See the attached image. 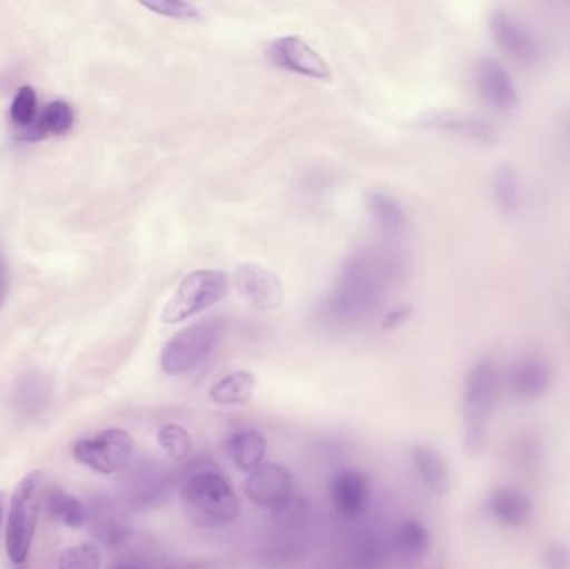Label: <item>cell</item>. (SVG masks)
Here are the masks:
<instances>
[{
	"label": "cell",
	"mask_w": 570,
	"mask_h": 569,
	"mask_svg": "<svg viewBox=\"0 0 570 569\" xmlns=\"http://www.w3.org/2000/svg\"><path fill=\"white\" fill-rule=\"evenodd\" d=\"M405 274L401 253L385 246H364L345 259L334 290L318 306V317L337 327L362 326L374 320Z\"/></svg>",
	"instance_id": "1"
},
{
	"label": "cell",
	"mask_w": 570,
	"mask_h": 569,
	"mask_svg": "<svg viewBox=\"0 0 570 569\" xmlns=\"http://www.w3.org/2000/svg\"><path fill=\"white\" fill-rule=\"evenodd\" d=\"M179 497L184 514L194 527L217 530L239 517V498L219 471L194 470L179 484Z\"/></svg>",
	"instance_id": "2"
},
{
	"label": "cell",
	"mask_w": 570,
	"mask_h": 569,
	"mask_svg": "<svg viewBox=\"0 0 570 569\" xmlns=\"http://www.w3.org/2000/svg\"><path fill=\"white\" fill-rule=\"evenodd\" d=\"M176 488V473L167 464L140 458L122 471L119 500L127 510L146 513L169 503Z\"/></svg>",
	"instance_id": "3"
},
{
	"label": "cell",
	"mask_w": 570,
	"mask_h": 569,
	"mask_svg": "<svg viewBox=\"0 0 570 569\" xmlns=\"http://www.w3.org/2000/svg\"><path fill=\"white\" fill-rule=\"evenodd\" d=\"M42 500V473L30 471L13 488L6 527L7 555L13 565H23L29 558L39 520Z\"/></svg>",
	"instance_id": "4"
},
{
	"label": "cell",
	"mask_w": 570,
	"mask_h": 569,
	"mask_svg": "<svg viewBox=\"0 0 570 569\" xmlns=\"http://www.w3.org/2000/svg\"><path fill=\"white\" fill-rule=\"evenodd\" d=\"M223 324L216 320L199 321L177 333L164 347L160 367L167 376H186L206 363L219 346Z\"/></svg>",
	"instance_id": "5"
},
{
	"label": "cell",
	"mask_w": 570,
	"mask_h": 569,
	"mask_svg": "<svg viewBox=\"0 0 570 569\" xmlns=\"http://www.w3.org/2000/svg\"><path fill=\"white\" fill-rule=\"evenodd\" d=\"M229 279L223 271L199 269L180 281L163 311L166 324H177L209 310L226 296Z\"/></svg>",
	"instance_id": "6"
},
{
	"label": "cell",
	"mask_w": 570,
	"mask_h": 569,
	"mask_svg": "<svg viewBox=\"0 0 570 569\" xmlns=\"http://www.w3.org/2000/svg\"><path fill=\"white\" fill-rule=\"evenodd\" d=\"M132 438L120 428L99 431L76 441L72 447L73 460L99 474L122 473L132 461Z\"/></svg>",
	"instance_id": "7"
},
{
	"label": "cell",
	"mask_w": 570,
	"mask_h": 569,
	"mask_svg": "<svg viewBox=\"0 0 570 569\" xmlns=\"http://www.w3.org/2000/svg\"><path fill=\"white\" fill-rule=\"evenodd\" d=\"M244 493L256 507L279 513L294 501V477L283 464H263L247 474Z\"/></svg>",
	"instance_id": "8"
},
{
	"label": "cell",
	"mask_w": 570,
	"mask_h": 569,
	"mask_svg": "<svg viewBox=\"0 0 570 569\" xmlns=\"http://www.w3.org/2000/svg\"><path fill=\"white\" fill-rule=\"evenodd\" d=\"M92 537L107 548H119L129 541L132 534L129 510L120 500L109 494H96L87 504Z\"/></svg>",
	"instance_id": "9"
},
{
	"label": "cell",
	"mask_w": 570,
	"mask_h": 569,
	"mask_svg": "<svg viewBox=\"0 0 570 569\" xmlns=\"http://www.w3.org/2000/svg\"><path fill=\"white\" fill-rule=\"evenodd\" d=\"M489 29L499 50L514 62L534 66L541 59V46L538 39L532 36L528 27L522 26L521 20L505 10H494L491 13Z\"/></svg>",
	"instance_id": "10"
},
{
	"label": "cell",
	"mask_w": 570,
	"mask_h": 569,
	"mask_svg": "<svg viewBox=\"0 0 570 569\" xmlns=\"http://www.w3.org/2000/svg\"><path fill=\"white\" fill-rule=\"evenodd\" d=\"M269 57L281 69L308 79H331V69L321 53L305 42L302 37L284 36L274 39L269 46Z\"/></svg>",
	"instance_id": "11"
},
{
	"label": "cell",
	"mask_w": 570,
	"mask_h": 569,
	"mask_svg": "<svg viewBox=\"0 0 570 569\" xmlns=\"http://www.w3.org/2000/svg\"><path fill=\"white\" fill-rule=\"evenodd\" d=\"M331 503L338 518L355 521L364 517L371 504V483L365 473L352 468L337 471L328 484Z\"/></svg>",
	"instance_id": "12"
},
{
	"label": "cell",
	"mask_w": 570,
	"mask_h": 569,
	"mask_svg": "<svg viewBox=\"0 0 570 569\" xmlns=\"http://www.w3.org/2000/svg\"><path fill=\"white\" fill-rule=\"evenodd\" d=\"M240 296L259 311H274L283 304L284 290L279 277L259 264H240L234 273Z\"/></svg>",
	"instance_id": "13"
},
{
	"label": "cell",
	"mask_w": 570,
	"mask_h": 569,
	"mask_svg": "<svg viewBox=\"0 0 570 569\" xmlns=\"http://www.w3.org/2000/svg\"><path fill=\"white\" fill-rule=\"evenodd\" d=\"M475 82L482 99L501 112L514 110L519 104V90L514 77L495 57H482L475 67Z\"/></svg>",
	"instance_id": "14"
},
{
	"label": "cell",
	"mask_w": 570,
	"mask_h": 569,
	"mask_svg": "<svg viewBox=\"0 0 570 569\" xmlns=\"http://www.w3.org/2000/svg\"><path fill=\"white\" fill-rule=\"evenodd\" d=\"M391 550L395 560L404 565H415L424 560L431 550V533L428 527L415 518L399 521L392 531Z\"/></svg>",
	"instance_id": "15"
},
{
	"label": "cell",
	"mask_w": 570,
	"mask_h": 569,
	"mask_svg": "<svg viewBox=\"0 0 570 569\" xmlns=\"http://www.w3.org/2000/svg\"><path fill=\"white\" fill-rule=\"evenodd\" d=\"M422 126L429 129L445 130V133L459 134L468 139L482 144L494 143L498 133L494 127L479 116L462 112H434L422 117Z\"/></svg>",
	"instance_id": "16"
},
{
	"label": "cell",
	"mask_w": 570,
	"mask_h": 569,
	"mask_svg": "<svg viewBox=\"0 0 570 569\" xmlns=\"http://www.w3.org/2000/svg\"><path fill=\"white\" fill-rule=\"evenodd\" d=\"M73 116L72 107L62 100L49 104L42 112L37 114L36 120L30 126L17 129V139L26 143H36V140L46 139L47 136H62L72 129Z\"/></svg>",
	"instance_id": "17"
},
{
	"label": "cell",
	"mask_w": 570,
	"mask_h": 569,
	"mask_svg": "<svg viewBox=\"0 0 570 569\" xmlns=\"http://www.w3.org/2000/svg\"><path fill=\"white\" fill-rule=\"evenodd\" d=\"M227 453L237 470L243 473H253L254 470L263 467L266 460L267 440L259 431L246 428L230 434L227 440Z\"/></svg>",
	"instance_id": "18"
},
{
	"label": "cell",
	"mask_w": 570,
	"mask_h": 569,
	"mask_svg": "<svg viewBox=\"0 0 570 569\" xmlns=\"http://www.w3.org/2000/svg\"><path fill=\"white\" fill-rule=\"evenodd\" d=\"M256 384V376L250 371H233L210 386L209 398L217 406H247L253 401Z\"/></svg>",
	"instance_id": "19"
},
{
	"label": "cell",
	"mask_w": 570,
	"mask_h": 569,
	"mask_svg": "<svg viewBox=\"0 0 570 569\" xmlns=\"http://www.w3.org/2000/svg\"><path fill=\"white\" fill-rule=\"evenodd\" d=\"M368 216L382 234L401 236L407 229V216L404 207L385 193L368 194L365 200Z\"/></svg>",
	"instance_id": "20"
},
{
	"label": "cell",
	"mask_w": 570,
	"mask_h": 569,
	"mask_svg": "<svg viewBox=\"0 0 570 569\" xmlns=\"http://www.w3.org/2000/svg\"><path fill=\"white\" fill-rule=\"evenodd\" d=\"M412 464L422 483L435 494H444L451 483L448 463L444 458L429 447H415L412 450Z\"/></svg>",
	"instance_id": "21"
},
{
	"label": "cell",
	"mask_w": 570,
	"mask_h": 569,
	"mask_svg": "<svg viewBox=\"0 0 570 569\" xmlns=\"http://www.w3.org/2000/svg\"><path fill=\"white\" fill-rule=\"evenodd\" d=\"M492 199L504 214L519 213L522 204L521 183L511 164H499L491 174Z\"/></svg>",
	"instance_id": "22"
},
{
	"label": "cell",
	"mask_w": 570,
	"mask_h": 569,
	"mask_svg": "<svg viewBox=\"0 0 570 569\" xmlns=\"http://www.w3.org/2000/svg\"><path fill=\"white\" fill-rule=\"evenodd\" d=\"M47 513L57 523L72 528V530L86 527L89 521V511H87L86 504L60 488H52L47 494Z\"/></svg>",
	"instance_id": "23"
},
{
	"label": "cell",
	"mask_w": 570,
	"mask_h": 569,
	"mask_svg": "<svg viewBox=\"0 0 570 569\" xmlns=\"http://www.w3.org/2000/svg\"><path fill=\"white\" fill-rule=\"evenodd\" d=\"M157 443L173 461H186L194 451V440L189 431L176 423L164 424L157 431Z\"/></svg>",
	"instance_id": "24"
},
{
	"label": "cell",
	"mask_w": 570,
	"mask_h": 569,
	"mask_svg": "<svg viewBox=\"0 0 570 569\" xmlns=\"http://www.w3.org/2000/svg\"><path fill=\"white\" fill-rule=\"evenodd\" d=\"M102 553L94 543H80L67 548L59 558L57 569H100Z\"/></svg>",
	"instance_id": "25"
},
{
	"label": "cell",
	"mask_w": 570,
	"mask_h": 569,
	"mask_svg": "<svg viewBox=\"0 0 570 569\" xmlns=\"http://www.w3.org/2000/svg\"><path fill=\"white\" fill-rule=\"evenodd\" d=\"M146 9L159 13L163 17H170L177 20L199 19L200 10L196 3L186 2V0H142Z\"/></svg>",
	"instance_id": "26"
},
{
	"label": "cell",
	"mask_w": 570,
	"mask_h": 569,
	"mask_svg": "<svg viewBox=\"0 0 570 569\" xmlns=\"http://www.w3.org/2000/svg\"><path fill=\"white\" fill-rule=\"evenodd\" d=\"M10 117L16 122L17 129L30 126L37 117L36 90L30 86L20 87L10 107Z\"/></svg>",
	"instance_id": "27"
},
{
	"label": "cell",
	"mask_w": 570,
	"mask_h": 569,
	"mask_svg": "<svg viewBox=\"0 0 570 569\" xmlns=\"http://www.w3.org/2000/svg\"><path fill=\"white\" fill-rule=\"evenodd\" d=\"M46 401V390L39 380H26L17 393V408L22 411L26 416L36 414Z\"/></svg>",
	"instance_id": "28"
},
{
	"label": "cell",
	"mask_w": 570,
	"mask_h": 569,
	"mask_svg": "<svg viewBox=\"0 0 570 569\" xmlns=\"http://www.w3.org/2000/svg\"><path fill=\"white\" fill-rule=\"evenodd\" d=\"M409 317V310H404V307H401V310L394 311V313L389 314L387 317H385L384 326L389 327H395L397 324L404 323L405 320Z\"/></svg>",
	"instance_id": "29"
},
{
	"label": "cell",
	"mask_w": 570,
	"mask_h": 569,
	"mask_svg": "<svg viewBox=\"0 0 570 569\" xmlns=\"http://www.w3.org/2000/svg\"><path fill=\"white\" fill-rule=\"evenodd\" d=\"M7 287H9V281H7V267L6 263H3V257L0 256V306H2L3 301H6Z\"/></svg>",
	"instance_id": "30"
},
{
	"label": "cell",
	"mask_w": 570,
	"mask_h": 569,
	"mask_svg": "<svg viewBox=\"0 0 570 569\" xmlns=\"http://www.w3.org/2000/svg\"><path fill=\"white\" fill-rule=\"evenodd\" d=\"M3 508H6V494L0 491V528H2Z\"/></svg>",
	"instance_id": "31"
},
{
	"label": "cell",
	"mask_w": 570,
	"mask_h": 569,
	"mask_svg": "<svg viewBox=\"0 0 570 569\" xmlns=\"http://www.w3.org/2000/svg\"><path fill=\"white\" fill-rule=\"evenodd\" d=\"M110 569H142V568L137 567V565H132V563H119V565H116V567H112Z\"/></svg>",
	"instance_id": "32"
}]
</instances>
